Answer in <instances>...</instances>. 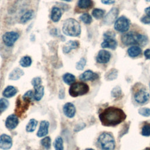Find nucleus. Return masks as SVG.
<instances>
[{
  "label": "nucleus",
  "mask_w": 150,
  "mask_h": 150,
  "mask_svg": "<svg viewBox=\"0 0 150 150\" xmlns=\"http://www.w3.org/2000/svg\"><path fill=\"white\" fill-rule=\"evenodd\" d=\"M22 99L24 101H25L26 102H28V103H29L30 101H32L33 100H35V98H34V94H33V91L32 90L28 91L23 96Z\"/></svg>",
  "instance_id": "nucleus-30"
},
{
  "label": "nucleus",
  "mask_w": 150,
  "mask_h": 150,
  "mask_svg": "<svg viewBox=\"0 0 150 150\" xmlns=\"http://www.w3.org/2000/svg\"><path fill=\"white\" fill-rule=\"evenodd\" d=\"M129 25L130 22L129 19L124 16H121L115 21L114 28L118 32H125L129 29Z\"/></svg>",
  "instance_id": "nucleus-6"
},
{
  "label": "nucleus",
  "mask_w": 150,
  "mask_h": 150,
  "mask_svg": "<svg viewBox=\"0 0 150 150\" xmlns=\"http://www.w3.org/2000/svg\"><path fill=\"white\" fill-rule=\"evenodd\" d=\"M121 90L120 87L118 86L115 87L111 91V95L114 97H118L121 94Z\"/></svg>",
  "instance_id": "nucleus-38"
},
{
  "label": "nucleus",
  "mask_w": 150,
  "mask_h": 150,
  "mask_svg": "<svg viewBox=\"0 0 150 150\" xmlns=\"http://www.w3.org/2000/svg\"><path fill=\"white\" fill-rule=\"evenodd\" d=\"M111 57V54L109 52L105 50L99 51L97 56V62L99 63H106L109 62Z\"/></svg>",
  "instance_id": "nucleus-13"
},
{
  "label": "nucleus",
  "mask_w": 150,
  "mask_h": 150,
  "mask_svg": "<svg viewBox=\"0 0 150 150\" xmlns=\"http://www.w3.org/2000/svg\"><path fill=\"white\" fill-rule=\"evenodd\" d=\"M54 146L55 150H63V142L62 138L60 137H58L56 138Z\"/></svg>",
  "instance_id": "nucleus-29"
},
{
  "label": "nucleus",
  "mask_w": 150,
  "mask_h": 150,
  "mask_svg": "<svg viewBox=\"0 0 150 150\" xmlns=\"http://www.w3.org/2000/svg\"><path fill=\"white\" fill-rule=\"evenodd\" d=\"M117 70L116 69H111L106 74L105 78L109 80H112L117 77Z\"/></svg>",
  "instance_id": "nucleus-31"
},
{
  "label": "nucleus",
  "mask_w": 150,
  "mask_h": 150,
  "mask_svg": "<svg viewBox=\"0 0 150 150\" xmlns=\"http://www.w3.org/2000/svg\"><path fill=\"white\" fill-rule=\"evenodd\" d=\"M141 134L145 137L150 136V124H146L143 126L142 128Z\"/></svg>",
  "instance_id": "nucleus-35"
},
{
  "label": "nucleus",
  "mask_w": 150,
  "mask_h": 150,
  "mask_svg": "<svg viewBox=\"0 0 150 150\" xmlns=\"http://www.w3.org/2000/svg\"><path fill=\"white\" fill-rule=\"evenodd\" d=\"M141 49L137 46H131L128 49V54L131 57H135L141 53Z\"/></svg>",
  "instance_id": "nucleus-22"
},
{
  "label": "nucleus",
  "mask_w": 150,
  "mask_h": 150,
  "mask_svg": "<svg viewBox=\"0 0 150 150\" xmlns=\"http://www.w3.org/2000/svg\"><path fill=\"white\" fill-rule=\"evenodd\" d=\"M126 115L120 108L109 107L105 108L99 115L102 124L106 127L115 126L125 120Z\"/></svg>",
  "instance_id": "nucleus-1"
},
{
  "label": "nucleus",
  "mask_w": 150,
  "mask_h": 150,
  "mask_svg": "<svg viewBox=\"0 0 150 150\" xmlns=\"http://www.w3.org/2000/svg\"><path fill=\"white\" fill-rule=\"evenodd\" d=\"M104 13H105L104 10H103L101 9H98V8L94 9L92 11V15L96 19H97L102 18L103 17Z\"/></svg>",
  "instance_id": "nucleus-28"
},
{
  "label": "nucleus",
  "mask_w": 150,
  "mask_h": 150,
  "mask_svg": "<svg viewBox=\"0 0 150 150\" xmlns=\"http://www.w3.org/2000/svg\"><path fill=\"white\" fill-rule=\"evenodd\" d=\"M79 43L76 40H69L67 42L63 47V51L64 53H68L71 50L76 49L79 47Z\"/></svg>",
  "instance_id": "nucleus-17"
},
{
  "label": "nucleus",
  "mask_w": 150,
  "mask_h": 150,
  "mask_svg": "<svg viewBox=\"0 0 150 150\" xmlns=\"http://www.w3.org/2000/svg\"><path fill=\"white\" fill-rule=\"evenodd\" d=\"M149 86H150V83H149Z\"/></svg>",
  "instance_id": "nucleus-48"
},
{
  "label": "nucleus",
  "mask_w": 150,
  "mask_h": 150,
  "mask_svg": "<svg viewBox=\"0 0 150 150\" xmlns=\"http://www.w3.org/2000/svg\"><path fill=\"white\" fill-rule=\"evenodd\" d=\"M19 35L15 32H7L2 36V40L7 46H12L15 42L19 39Z\"/></svg>",
  "instance_id": "nucleus-7"
},
{
  "label": "nucleus",
  "mask_w": 150,
  "mask_h": 150,
  "mask_svg": "<svg viewBox=\"0 0 150 150\" xmlns=\"http://www.w3.org/2000/svg\"><path fill=\"white\" fill-rule=\"evenodd\" d=\"M33 16V11L32 10H29L26 12L21 18V22L25 23L29 21H30Z\"/></svg>",
  "instance_id": "nucleus-24"
},
{
  "label": "nucleus",
  "mask_w": 150,
  "mask_h": 150,
  "mask_svg": "<svg viewBox=\"0 0 150 150\" xmlns=\"http://www.w3.org/2000/svg\"><path fill=\"white\" fill-rule=\"evenodd\" d=\"M117 46V42L114 38L104 37V40L101 43L103 48H109L111 49H115Z\"/></svg>",
  "instance_id": "nucleus-12"
},
{
  "label": "nucleus",
  "mask_w": 150,
  "mask_h": 150,
  "mask_svg": "<svg viewBox=\"0 0 150 150\" xmlns=\"http://www.w3.org/2000/svg\"><path fill=\"white\" fill-rule=\"evenodd\" d=\"M62 1H67V2H70V1H71V0H62Z\"/></svg>",
  "instance_id": "nucleus-44"
},
{
  "label": "nucleus",
  "mask_w": 150,
  "mask_h": 150,
  "mask_svg": "<svg viewBox=\"0 0 150 150\" xmlns=\"http://www.w3.org/2000/svg\"><path fill=\"white\" fill-rule=\"evenodd\" d=\"M42 145L46 149H49L51 146V139L49 137H46L41 140Z\"/></svg>",
  "instance_id": "nucleus-33"
},
{
  "label": "nucleus",
  "mask_w": 150,
  "mask_h": 150,
  "mask_svg": "<svg viewBox=\"0 0 150 150\" xmlns=\"http://www.w3.org/2000/svg\"><path fill=\"white\" fill-rule=\"evenodd\" d=\"M41 82H42L41 79L40 77H35L32 80V85L34 87H37L38 86H40V84H41Z\"/></svg>",
  "instance_id": "nucleus-39"
},
{
  "label": "nucleus",
  "mask_w": 150,
  "mask_h": 150,
  "mask_svg": "<svg viewBox=\"0 0 150 150\" xmlns=\"http://www.w3.org/2000/svg\"><path fill=\"white\" fill-rule=\"evenodd\" d=\"M86 150H94L93 149H91V148H88V149H86Z\"/></svg>",
  "instance_id": "nucleus-45"
},
{
  "label": "nucleus",
  "mask_w": 150,
  "mask_h": 150,
  "mask_svg": "<svg viewBox=\"0 0 150 150\" xmlns=\"http://www.w3.org/2000/svg\"><path fill=\"white\" fill-rule=\"evenodd\" d=\"M24 74V72L19 68H15L13 69L9 76V79L11 80H17Z\"/></svg>",
  "instance_id": "nucleus-18"
},
{
  "label": "nucleus",
  "mask_w": 150,
  "mask_h": 150,
  "mask_svg": "<svg viewBox=\"0 0 150 150\" xmlns=\"http://www.w3.org/2000/svg\"><path fill=\"white\" fill-rule=\"evenodd\" d=\"M139 34L135 32H128L124 33L121 36V41L125 45H138Z\"/></svg>",
  "instance_id": "nucleus-5"
},
{
  "label": "nucleus",
  "mask_w": 150,
  "mask_h": 150,
  "mask_svg": "<svg viewBox=\"0 0 150 150\" xmlns=\"http://www.w3.org/2000/svg\"><path fill=\"white\" fill-rule=\"evenodd\" d=\"M86 64V59L84 58V57H82L76 63V69H77L79 70H82L84 69Z\"/></svg>",
  "instance_id": "nucleus-36"
},
{
  "label": "nucleus",
  "mask_w": 150,
  "mask_h": 150,
  "mask_svg": "<svg viewBox=\"0 0 150 150\" xmlns=\"http://www.w3.org/2000/svg\"><path fill=\"white\" fill-rule=\"evenodd\" d=\"M63 112L68 118H73L76 114V108L73 104L67 103L63 106Z\"/></svg>",
  "instance_id": "nucleus-14"
},
{
  "label": "nucleus",
  "mask_w": 150,
  "mask_h": 150,
  "mask_svg": "<svg viewBox=\"0 0 150 150\" xmlns=\"http://www.w3.org/2000/svg\"><path fill=\"white\" fill-rule=\"evenodd\" d=\"M119 13V10L117 8H112L105 15L103 22L106 25H111L115 22Z\"/></svg>",
  "instance_id": "nucleus-8"
},
{
  "label": "nucleus",
  "mask_w": 150,
  "mask_h": 150,
  "mask_svg": "<svg viewBox=\"0 0 150 150\" xmlns=\"http://www.w3.org/2000/svg\"><path fill=\"white\" fill-rule=\"evenodd\" d=\"M101 2L105 5H110L115 3V0H101Z\"/></svg>",
  "instance_id": "nucleus-41"
},
{
  "label": "nucleus",
  "mask_w": 150,
  "mask_h": 150,
  "mask_svg": "<svg viewBox=\"0 0 150 150\" xmlns=\"http://www.w3.org/2000/svg\"><path fill=\"white\" fill-rule=\"evenodd\" d=\"M62 16V12L60 8L54 6L51 11V19L54 22H58Z\"/></svg>",
  "instance_id": "nucleus-20"
},
{
  "label": "nucleus",
  "mask_w": 150,
  "mask_h": 150,
  "mask_svg": "<svg viewBox=\"0 0 150 150\" xmlns=\"http://www.w3.org/2000/svg\"><path fill=\"white\" fill-rule=\"evenodd\" d=\"M19 124V120L15 114L9 115L5 121V126L10 129H13L16 127Z\"/></svg>",
  "instance_id": "nucleus-11"
},
{
  "label": "nucleus",
  "mask_w": 150,
  "mask_h": 150,
  "mask_svg": "<svg viewBox=\"0 0 150 150\" xmlns=\"http://www.w3.org/2000/svg\"><path fill=\"white\" fill-rule=\"evenodd\" d=\"M37 125H38V121L35 119H31L26 125V130L29 132H33L35 130Z\"/></svg>",
  "instance_id": "nucleus-26"
},
{
  "label": "nucleus",
  "mask_w": 150,
  "mask_h": 150,
  "mask_svg": "<svg viewBox=\"0 0 150 150\" xmlns=\"http://www.w3.org/2000/svg\"><path fill=\"white\" fill-rule=\"evenodd\" d=\"M141 21L144 24H149L150 23V17L147 15L144 16L142 18H141Z\"/></svg>",
  "instance_id": "nucleus-40"
},
{
  "label": "nucleus",
  "mask_w": 150,
  "mask_h": 150,
  "mask_svg": "<svg viewBox=\"0 0 150 150\" xmlns=\"http://www.w3.org/2000/svg\"><path fill=\"white\" fill-rule=\"evenodd\" d=\"M19 64H21V66L23 67H29L32 64V59L29 56H23L21 59L19 61Z\"/></svg>",
  "instance_id": "nucleus-27"
},
{
  "label": "nucleus",
  "mask_w": 150,
  "mask_h": 150,
  "mask_svg": "<svg viewBox=\"0 0 150 150\" xmlns=\"http://www.w3.org/2000/svg\"><path fill=\"white\" fill-rule=\"evenodd\" d=\"M138 112L144 117H149L150 116V108L146 107L141 108L139 109Z\"/></svg>",
  "instance_id": "nucleus-37"
},
{
  "label": "nucleus",
  "mask_w": 150,
  "mask_h": 150,
  "mask_svg": "<svg viewBox=\"0 0 150 150\" xmlns=\"http://www.w3.org/2000/svg\"><path fill=\"white\" fill-rule=\"evenodd\" d=\"M62 30L63 33L67 36H78L81 33V26L76 20L69 18L64 22Z\"/></svg>",
  "instance_id": "nucleus-2"
},
{
  "label": "nucleus",
  "mask_w": 150,
  "mask_h": 150,
  "mask_svg": "<svg viewBox=\"0 0 150 150\" xmlns=\"http://www.w3.org/2000/svg\"><path fill=\"white\" fill-rule=\"evenodd\" d=\"M89 91V87L86 83L77 82L73 84L69 88V94L72 97H78L84 95Z\"/></svg>",
  "instance_id": "nucleus-4"
},
{
  "label": "nucleus",
  "mask_w": 150,
  "mask_h": 150,
  "mask_svg": "<svg viewBox=\"0 0 150 150\" xmlns=\"http://www.w3.org/2000/svg\"><path fill=\"white\" fill-rule=\"evenodd\" d=\"M80 19L82 22H83L86 24H90L92 22L91 16L87 13H84L82 14L80 16Z\"/></svg>",
  "instance_id": "nucleus-32"
},
{
  "label": "nucleus",
  "mask_w": 150,
  "mask_h": 150,
  "mask_svg": "<svg viewBox=\"0 0 150 150\" xmlns=\"http://www.w3.org/2000/svg\"><path fill=\"white\" fill-rule=\"evenodd\" d=\"M98 142L101 150H114L115 146V139L111 134L103 132L98 138Z\"/></svg>",
  "instance_id": "nucleus-3"
},
{
  "label": "nucleus",
  "mask_w": 150,
  "mask_h": 150,
  "mask_svg": "<svg viewBox=\"0 0 150 150\" xmlns=\"http://www.w3.org/2000/svg\"><path fill=\"white\" fill-rule=\"evenodd\" d=\"M146 1H150V0H146Z\"/></svg>",
  "instance_id": "nucleus-47"
},
{
  "label": "nucleus",
  "mask_w": 150,
  "mask_h": 150,
  "mask_svg": "<svg viewBox=\"0 0 150 150\" xmlns=\"http://www.w3.org/2000/svg\"><path fill=\"white\" fill-rule=\"evenodd\" d=\"M144 56L147 59H150V49H146L144 51Z\"/></svg>",
  "instance_id": "nucleus-42"
},
{
  "label": "nucleus",
  "mask_w": 150,
  "mask_h": 150,
  "mask_svg": "<svg viewBox=\"0 0 150 150\" xmlns=\"http://www.w3.org/2000/svg\"><path fill=\"white\" fill-rule=\"evenodd\" d=\"M12 145V139L10 136L2 134L0 136V148L4 150L9 149Z\"/></svg>",
  "instance_id": "nucleus-10"
},
{
  "label": "nucleus",
  "mask_w": 150,
  "mask_h": 150,
  "mask_svg": "<svg viewBox=\"0 0 150 150\" xmlns=\"http://www.w3.org/2000/svg\"><path fill=\"white\" fill-rule=\"evenodd\" d=\"M134 98L137 103L140 104H143L149 100V94L145 90L141 89L135 93Z\"/></svg>",
  "instance_id": "nucleus-9"
},
{
  "label": "nucleus",
  "mask_w": 150,
  "mask_h": 150,
  "mask_svg": "<svg viewBox=\"0 0 150 150\" xmlns=\"http://www.w3.org/2000/svg\"><path fill=\"white\" fill-rule=\"evenodd\" d=\"M49 123L47 121H42L40 122L39 130L37 132V136L39 137H42L46 136L48 133V128Z\"/></svg>",
  "instance_id": "nucleus-16"
},
{
  "label": "nucleus",
  "mask_w": 150,
  "mask_h": 150,
  "mask_svg": "<svg viewBox=\"0 0 150 150\" xmlns=\"http://www.w3.org/2000/svg\"><path fill=\"white\" fill-rule=\"evenodd\" d=\"M145 12L146 13V14L147 16H148L150 17V6H149V7L145 8Z\"/></svg>",
  "instance_id": "nucleus-43"
},
{
  "label": "nucleus",
  "mask_w": 150,
  "mask_h": 150,
  "mask_svg": "<svg viewBox=\"0 0 150 150\" xmlns=\"http://www.w3.org/2000/svg\"><path fill=\"white\" fill-rule=\"evenodd\" d=\"M9 105L8 101L5 98L0 99V113H2L5 111Z\"/></svg>",
  "instance_id": "nucleus-34"
},
{
  "label": "nucleus",
  "mask_w": 150,
  "mask_h": 150,
  "mask_svg": "<svg viewBox=\"0 0 150 150\" xmlns=\"http://www.w3.org/2000/svg\"><path fill=\"white\" fill-rule=\"evenodd\" d=\"M63 80L65 83L70 85L75 81L76 78L75 76L71 73H66L63 76Z\"/></svg>",
  "instance_id": "nucleus-25"
},
{
  "label": "nucleus",
  "mask_w": 150,
  "mask_h": 150,
  "mask_svg": "<svg viewBox=\"0 0 150 150\" xmlns=\"http://www.w3.org/2000/svg\"><path fill=\"white\" fill-rule=\"evenodd\" d=\"M35 92L34 94V98L37 101H39L42 99L44 94V87L43 86L40 85L37 87H34Z\"/></svg>",
  "instance_id": "nucleus-21"
},
{
  "label": "nucleus",
  "mask_w": 150,
  "mask_h": 150,
  "mask_svg": "<svg viewBox=\"0 0 150 150\" xmlns=\"http://www.w3.org/2000/svg\"><path fill=\"white\" fill-rule=\"evenodd\" d=\"M18 92L17 89L12 86H9L6 87L4 90L2 94L6 98H10L14 96Z\"/></svg>",
  "instance_id": "nucleus-19"
},
{
  "label": "nucleus",
  "mask_w": 150,
  "mask_h": 150,
  "mask_svg": "<svg viewBox=\"0 0 150 150\" xmlns=\"http://www.w3.org/2000/svg\"><path fill=\"white\" fill-rule=\"evenodd\" d=\"M144 150H150V148H145Z\"/></svg>",
  "instance_id": "nucleus-46"
},
{
  "label": "nucleus",
  "mask_w": 150,
  "mask_h": 150,
  "mask_svg": "<svg viewBox=\"0 0 150 150\" xmlns=\"http://www.w3.org/2000/svg\"><path fill=\"white\" fill-rule=\"evenodd\" d=\"M77 5L80 9H89L93 6V2L91 0H79Z\"/></svg>",
  "instance_id": "nucleus-23"
},
{
  "label": "nucleus",
  "mask_w": 150,
  "mask_h": 150,
  "mask_svg": "<svg viewBox=\"0 0 150 150\" xmlns=\"http://www.w3.org/2000/svg\"><path fill=\"white\" fill-rule=\"evenodd\" d=\"M98 78V74L90 70L85 71L79 77V79L82 81L94 80L97 79Z\"/></svg>",
  "instance_id": "nucleus-15"
}]
</instances>
